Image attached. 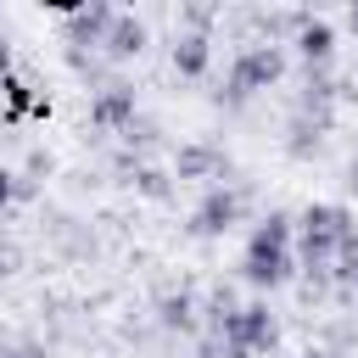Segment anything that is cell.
Wrapping results in <instances>:
<instances>
[{
  "label": "cell",
  "mask_w": 358,
  "mask_h": 358,
  "mask_svg": "<svg viewBox=\"0 0 358 358\" xmlns=\"http://www.w3.org/2000/svg\"><path fill=\"white\" fill-rule=\"evenodd\" d=\"M291 235H296V218H291V213H268V218L252 229V241H246V263H241L246 285L274 291V285L291 280V268H296V257H291Z\"/></svg>",
  "instance_id": "cell-1"
},
{
  "label": "cell",
  "mask_w": 358,
  "mask_h": 358,
  "mask_svg": "<svg viewBox=\"0 0 358 358\" xmlns=\"http://www.w3.org/2000/svg\"><path fill=\"white\" fill-rule=\"evenodd\" d=\"M352 241V207L341 201H308L296 218V257L302 268H330V252Z\"/></svg>",
  "instance_id": "cell-2"
},
{
  "label": "cell",
  "mask_w": 358,
  "mask_h": 358,
  "mask_svg": "<svg viewBox=\"0 0 358 358\" xmlns=\"http://www.w3.org/2000/svg\"><path fill=\"white\" fill-rule=\"evenodd\" d=\"M280 78H285V50L257 39V45H241V50H235V62H229V78H224V90H218L213 101L235 112L246 95H257V90H268V84H280Z\"/></svg>",
  "instance_id": "cell-3"
},
{
  "label": "cell",
  "mask_w": 358,
  "mask_h": 358,
  "mask_svg": "<svg viewBox=\"0 0 358 358\" xmlns=\"http://www.w3.org/2000/svg\"><path fill=\"white\" fill-rule=\"evenodd\" d=\"M252 201H257V190H252L246 179H241V185H213V190L196 201V213H190V235H201V241H213V235H229Z\"/></svg>",
  "instance_id": "cell-4"
},
{
  "label": "cell",
  "mask_w": 358,
  "mask_h": 358,
  "mask_svg": "<svg viewBox=\"0 0 358 358\" xmlns=\"http://www.w3.org/2000/svg\"><path fill=\"white\" fill-rule=\"evenodd\" d=\"M224 341H235V347H246L252 358L257 352H274V341H280V319L268 313V302H246L235 319H229V330H224Z\"/></svg>",
  "instance_id": "cell-5"
},
{
  "label": "cell",
  "mask_w": 358,
  "mask_h": 358,
  "mask_svg": "<svg viewBox=\"0 0 358 358\" xmlns=\"http://www.w3.org/2000/svg\"><path fill=\"white\" fill-rule=\"evenodd\" d=\"M134 117H140L134 84H106V90L90 101V129H101V134H129Z\"/></svg>",
  "instance_id": "cell-6"
},
{
  "label": "cell",
  "mask_w": 358,
  "mask_h": 358,
  "mask_svg": "<svg viewBox=\"0 0 358 358\" xmlns=\"http://www.w3.org/2000/svg\"><path fill=\"white\" fill-rule=\"evenodd\" d=\"M62 17H67V50L106 45V34H112V22H117V11H112L106 0H95V6H67Z\"/></svg>",
  "instance_id": "cell-7"
},
{
  "label": "cell",
  "mask_w": 358,
  "mask_h": 358,
  "mask_svg": "<svg viewBox=\"0 0 358 358\" xmlns=\"http://www.w3.org/2000/svg\"><path fill=\"white\" fill-rule=\"evenodd\" d=\"M224 168H229V157L213 140H185L173 151V179H218Z\"/></svg>",
  "instance_id": "cell-8"
},
{
  "label": "cell",
  "mask_w": 358,
  "mask_h": 358,
  "mask_svg": "<svg viewBox=\"0 0 358 358\" xmlns=\"http://www.w3.org/2000/svg\"><path fill=\"white\" fill-rule=\"evenodd\" d=\"M324 140H330V117L296 112V117H291V129H285V157L308 162V157H319V151H324Z\"/></svg>",
  "instance_id": "cell-9"
},
{
  "label": "cell",
  "mask_w": 358,
  "mask_h": 358,
  "mask_svg": "<svg viewBox=\"0 0 358 358\" xmlns=\"http://www.w3.org/2000/svg\"><path fill=\"white\" fill-rule=\"evenodd\" d=\"M28 112H34V117H50V95H39V90L11 67V73H6V123L17 129Z\"/></svg>",
  "instance_id": "cell-10"
},
{
  "label": "cell",
  "mask_w": 358,
  "mask_h": 358,
  "mask_svg": "<svg viewBox=\"0 0 358 358\" xmlns=\"http://www.w3.org/2000/svg\"><path fill=\"white\" fill-rule=\"evenodd\" d=\"M213 67V39L207 34H173V73L179 78H201Z\"/></svg>",
  "instance_id": "cell-11"
},
{
  "label": "cell",
  "mask_w": 358,
  "mask_h": 358,
  "mask_svg": "<svg viewBox=\"0 0 358 358\" xmlns=\"http://www.w3.org/2000/svg\"><path fill=\"white\" fill-rule=\"evenodd\" d=\"M112 62H134L140 50H145V22L140 17H129V11H117V22H112V34H106V45H101Z\"/></svg>",
  "instance_id": "cell-12"
},
{
  "label": "cell",
  "mask_w": 358,
  "mask_h": 358,
  "mask_svg": "<svg viewBox=\"0 0 358 358\" xmlns=\"http://www.w3.org/2000/svg\"><path fill=\"white\" fill-rule=\"evenodd\" d=\"M296 56H302L308 67H330V56H336V28H330L324 17H308V28L296 34Z\"/></svg>",
  "instance_id": "cell-13"
},
{
  "label": "cell",
  "mask_w": 358,
  "mask_h": 358,
  "mask_svg": "<svg viewBox=\"0 0 358 358\" xmlns=\"http://www.w3.org/2000/svg\"><path fill=\"white\" fill-rule=\"evenodd\" d=\"M157 324H162V330H196V324H201V302H196L190 291H168V296L157 302Z\"/></svg>",
  "instance_id": "cell-14"
},
{
  "label": "cell",
  "mask_w": 358,
  "mask_h": 358,
  "mask_svg": "<svg viewBox=\"0 0 358 358\" xmlns=\"http://www.w3.org/2000/svg\"><path fill=\"white\" fill-rule=\"evenodd\" d=\"M330 95H336V78H330V67H308V78H302V95H296V112L330 117Z\"/></svg>",
  "instance_id": "cell-15"
},
{
  "label": "cell",
  "mask_w": 358,
  "mask_h": 358,
  "mask_svg": "<svg viewBox=\"0 0 358 358\" xmlns=\"http://www.w3.org/2000/svg\"><path fill=\"white\" fill-rule=\"evenodd\" d=\"M129 185H134V196H145V201H168V196H173V173H168V168H151V162H140Z\"/></svg>",
  "instance_id": "cell-16"
},
{
  "label": "cell",
  "mask_w": 358,
  "mask_h": 358,
  "mask_svg": "<svg viewBox=\"0 0 358 358\" xmlns=\"http://www.w3.org/2000/svg\"><path fill=\"white\" fill-rule=\"evenodd\" d=\"M123 140H129V151H134V157H151V145H157V123H151V117H134Z\"/></svg>",
  "instance_id": "cell-17"
},
{
  "label": "cell",
  "mask_w": 358,
  "mask_h": 358,
  "mask_svg": "<svg viewBox=\"0 0 358 358\" xmlns=\"http://www.w3.org/2000/svg\"><path fill=\"white\" fill-rule=\"evenodd\" d=\"M179 22H185V34H207V28L218 22V6H185Z\"/></svg>",
  "instance_id": "cell-18"
},
{
  "label": "cell",
  "mask_w": 358,
  "mask_h": 358,
  "mask_svg": "<svg viewBox=\"0 0 358 358\" xmlns=\"http://www.w3.org/2000/svg\"><path fill=\"white\" fill-rule=\"evenodd\" d=\"M22 173L39 185V179H50V173H56V157H50V151H28V168H22Z\"/></svg>",
  "instance_id": "cell-19"
},
{
  "label": "cell",
  "mask_w": 358,
  "mask_h": 358,
  "mask_svg": "<svg viewBox=\"0 0 358 358\" xmlns=\"http://www.w3.org/2000/svg\"><path fill=\"white\" fill-rule=\"evenodd\" d=\"M34 190H39V185H34L28 173H11V179H6V196H11V207H22V201H34Z\"/></svg>",
  "instance_id": "cell-20"
},
{
  "label": "cell",
  "mask_w": 358,
  "mask_h": 358,
  "mask_svg": "<svg viewBox=\"0 0 358 358\" xmlns=\"http://www.w3.org/2000/svg\"><path fill=\"white\" fill-rule=\"evenodd\" d=\"M352 341H358V330H352L347 319H336V324H330V352L341 358V347H352Z\"/></svg>",
  "instance_id": "cell-21"
},
{
  "label": "cell",
  "mask_w": 358,
  "mask_h": 358,
  "mask_svg": "<svg viewBox=\"0 0 358 358\" xmlns=\"http://www.w3.org/2000/svg\"><path fill=\"white\" fill-rule=\"evenodd\" d=\"M6 358H45V347H39V341H11Z\"/></svg>",
  "instance_id": "cell-22"
},
{
  "label": "cell",
  "mask_w": 358,
  "mask_h": 358,
  "mask_svg": "<svg viewBox=\"0 0 358 358\" xmlns=\"http://www.w3.org/2000/svg\"><path fill=\"white\" fill-rule=\"evenodd\" d=\"M341 179H347V196H358V157H352V162L341 168Z\"/></svg>",
  "instance_id": "cell-23"
},
{
  "label": "cell",
  "mask_w": 358,
  "mask_h": 358,
  "mask_svg": "<svg viewBox=\"0 0 358 358\" xmlns=\"http://www.w3.org/2000/svg\"><path fill=\"white\" fill-rule=\"evenodd\" d=\"M341 95H347V101H358V67L347 73V84H341Z\"/></svg>",
  "instance_id": "cell-24"
},
{
  "label": "cell",
  "mask_w": 358,
  "mask_h": 358,
  "mask_svg": "<svg viewBox=\"0 0 358 358\" xmlns=\"http://www.w3.org/2000/svg\"><path fill=\"white\" fill-rule=\"evenodd\" d=\"M296 358H336L330 347H308V352H296Z\"/></svg>",
  "instance_id": "cell-25"
},
{
  "label": "cell",
  "mask_w": 358,
  "mask_h": 358,
  "mask_svg": "<svg viewBox=\"0 0 358 358\" xmlns=\"http://www.w3.org/2000/svg\"><path fill=\"white\" fill-rule=\"evenodd\" d=\"M347 28H352V34H358V6H352V11H347Z\"/></svg>",
  "instance_id": "cell-26"
}]
</instances>
